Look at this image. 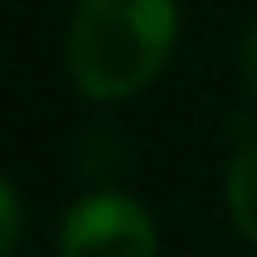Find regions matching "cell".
<instances>
[{
	"mask_svg": "<svg viewBox=\"0 0 257 257\" xmlns=\"http://www.w3.org/2000/svg\"><path fill=\"white\" fill-rule=\"evenodd\" d=\"M181 36L176 0H77L68 18V77L95 104H117L158 81Z\"/></svg>",
	"mask_w": 257,
	"mask_h": 257,
	"instance_id": "cell-1",
	"label": "cell"
},
{
	"mask_svg": "<svg viewBox=\"0 0 257 257\" xmlns=\"http://www.w3.org/2000/svg\"><path fill=\"white\" fill-rule=\"evenodd\" d=\"M59 257H158V226L140 199L90 190L59 221Z\"/></svg>",
	"mask_w": 257,
	"mask_h": 257,
	"instance_id": "cell-2",
	"label": "cell"
},
{
	"mask_svg": "<svg viewBox=\"0 0 257 257\" xmlns=\"http://www.w3.org/2000/svg\"><path fill=\"white\" fill-rule=\"evenodd\" d=\"M226 212L235 230L257 248V126L235 145L226 167Z\"/></svg>",
	"mask_w": 257,
	"mask_h": 257,
	"instance_id": "cell-3",
	"label": "cell"
},
{
	"mask_svg": "<svg viewBox=\"0 0 257 257\" xmlns=\"http://www.w3.org/2000/svg\"><path fill=\"white\" fill-rule=\"evenodd\" d=\"M18 239H23V194L0 172V257L18 253Z\"/></svg>",
	"mask_w": 257,
	"mask_h": 257,
	"instance_id": "cell-4",
	"label": "cell"
},
{
	"mask_svg": "<svg viewBox=\"0 0 257 257\" xmlns=\"http://www.w3.org/2000/svg\"><path fill=\"white\" fill-rule=\"evenodd\" d=\"M239 81H244V95L257 104V23L248 27V36L239 45Z\"/></svg>",
	"mask_w": 257,
	"mask_h": 257,
	"instance_id": "cell-5",
	"label": "cell"
}]
</instances>
